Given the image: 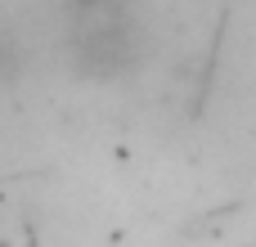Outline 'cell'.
<instances>
[{"label":"cell","mask_w":256,"mask_h":247,"mask_svg":"<svg viewBox=\"0 0 256 247\" xmlns=\"http://www.w3.org/2000/svg\"><path fill=\"white\" fill-rule=\"evenodd\" d=\"M18 68H22V50H18L14 32H9V27H0V81L18 76Z\"/></svg>","instance_id":"2"},{"label":"cell","mask_w":256,"mask_h":247,"mask_svg":"<svg viewBox=\"0 0 256 247\" xmlns=\"http://www.w3.org/2000/svg\"><path fill=\"white\" fill-rule=\"evenodd\" d=\"M76 63H81L86 76H117V72H126L135 63V32L122 18H108V22L81 32Z\"/></svg>","instance_id":"1"}]
</instances>
